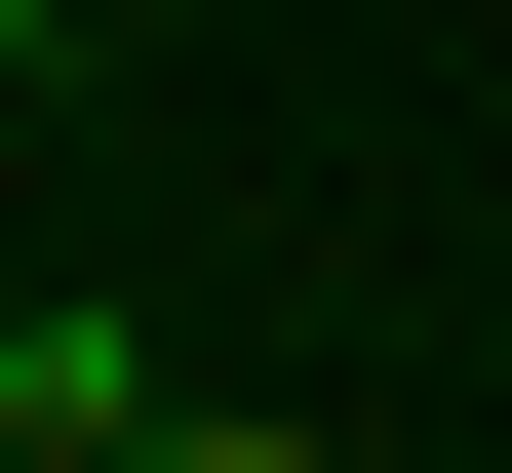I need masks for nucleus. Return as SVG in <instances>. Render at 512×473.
<instances>
[{
	"label": "nucleus",
	"instance_id": "2",
	"mask_svg": "<svg viewBox=\"0 0 512 473\" xmlns=\"http://www.w3.org/2000/svg\"><path fill=\"white\" fill-rule=\"evenodd\" d=\"M158 473H316V434H276V395H197V434H158Z\"/></svg>",
	"mask_w": 512,
	"mask_h": 473
},
{
	"label": "nucleus",
	"instance_id": "4",
	"mask_svg": "<svg viewBox=\"0 0 512 473\" xmlns=\"http://www.w3.org/2000/svg\"><path fill=\"white\" fill-rule=\"evenodd\" d=\"M0 473H79V434H0Z\"/></svg>",
	"mask_w": 512,
	"mask_h": 473
},
{
	"label": "nucleus",
	"instance_id": "1",
	"mask_svg": "<svg viewBox=\"0 0 512 473\" xmlns=\"http://www.w3.org/2000/svg\"><path fill=\"white\" fill-rule=\"evenodd\" d=\"M0 434H79V473H158L197 395H158V316H119V276H40V316H0Z\"/></svg>",
	"mask_w": 512,
	"mask_h": 473
},
{
	"label": "nucleus",
	"instance_id": "3",
	"mask_svg": "<svg viewBox=\"0 0 512 473\" xmlns=\"http://www.w3.org/2000/svg\"><path fill=\"white\" fill-rule=\"evenodd\" d=\"M40 79H79V0H0V119H40Z\"/></svg>",
	"mask_w": 512,
	"mask_h": 473
}]
</instances>
